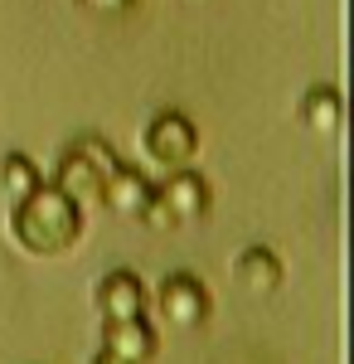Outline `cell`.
I'll return each instance as SVG.
<instances>
[{
  "instance_id": "cell-3",
  "label": "cell",
  "mask_w": 354,
  "mask_h": 364,
  "mask_svg": "<svg viewBox=\"0 0 354 364\" xmlns=\"http://www.w3.org/2000/svg\"><path fill=\"white\" fill-rule=\"evenodd\" d=\"M141 151H146V161L161 170H180L194 161V151H199V132H194V122L185 112H161L146 122V132H141Z\"/></svg>"
},
{
  "instance_id": "cell-1",
  "label": "cell",
  "mask_w": 354,
  "mask_h": 364,
  "mask_svg": "<svg viewBox=\"0 0 354 364\" xmlns=\"http://www.w3.org/2000/svg\"><path fill=\"white\" fill-rule=\"evenodd\" d=\"M87 228V209L58 190L54 180L34 185L20 204H10V238L29 252V257H63Z\"/></svg>"
},
{
  "instance_id": "cell-7",
  "label": "cell",
  "mask_w": 354,
  "mask_h": 364,
  "mask_svg": "<svg viewBox=\"0 0 354 364\" xmlns=\"http://www.w3.org/2000/svg\"><path fill=\"white\" fill-rule=\"evenodd\" d=\"M102 350L122 355L132 364H146L156 355V326L146 316H132V321H102Z\"/></svg>"
},
{
  "instance_id": "cell-12",
  "label": "cell",
  "mask_w": 354,
  "mask_h": 364,
  "mask_svg": "<svg viewBox=\"0 0 354 364\" xmlns=\"http://www.w3.org/2000/svg\"><path fill=\"white\" fill-rule=\"evenodd\" d=\"M82 10H92V15H122V10H132L136 0H78Z\"/></svg>"
},
{
  "instance_id": "cell-4",
  "label": "cell",
  "mask_w": 354,
  "mask_h": 364,
  "mask_svg": "<svg viewBox=\"0 0 354 364\" xmlns=\"http://www.w3.org/2000/svg\"><path fill=\"white\" fill-rule=\"evenodd\" d=\"M156 311H161L165 326H175V331H194V326H204L209 321V287L194 277V272H170L161 282V291H156Z\"/></svg>"
},
{
  "instance_id": "cell-11",
  "label": "cell",
  "mask_w": 354,
  "mask_h": 364,
  "mask_svg": "<svg viewBox=\"0 0 354 364\" xmlns=\"http://www.w3.org/2000/svg\"><path fill=\"white\" fill-rule=\"evenodd\" d=\"M39 180H44V170L34 166L25 151H5L0 156V195H5V204H20Z\"/></svg>"
},
{
  "instance_id": "cell-6",
  "label": "cell",
  "mask_w": 354,
  "mask_h": 364,
  "mask_svg": "<svg viewBox=\"0 0 354 364\" xmlns=\"http://www.w3.org/2000/svg\"><path fill=\"white\" fill-rule=\"evenodd\" d=\"M146 306H151V291H146V282L136 272L112 267L107 277L97 282V311H102V321H132V316H146Z\"/></svg>"
},
{
  "instance_id": "cell-2",
  "label": "cell",
  "mask_w": 354,
  "mask_h": 364,
  "mask_svg": "<svg viewBox=\"0 0 354 364\" xmlns=\"http://www.w3.org/2000/svg\"><path fill=\"white\" fill-rule=\"evenodd\" d=\"M117 166H122V161H117V151H112L102 136H82L78 146H68V151L58 156L54 185L73 199V204L92 209V204L102 199V180H107Z\"/></svg>"
},
{
  "instance_id": "cell-9",
  "label": "cell",
  "mask_w": 354,
  "mask_h": 364,
  "mask_svg": "<svg viewBox=\"0 0 354 364\" xmlns=\"http://www.w3.org/2000/svg\"><path fill=\"white\" fill-rule=\"evenodd\" d=\"M233 277H238V287L252 291V296H272L277 287H281V277H286V267H281V257H277L272 248H247L243 257L233 262Z\"/></svg>"
},
{
  "instance_id": "cell-8",
  "label": "cell",
  "mask_w": 354,
  "mask_h": 364,
  "mask_svg": "<svg viewBox=\"0 0 354 364\" xmlns=\"http://www.w3.org/2000/svg\"><path fill=\"white\" fill-rule=\"evenodd\" d=\"M156 195V185L141 175V170H132V166H117L102 180V199L97 204H107L112 214H127V219H141V209H146V199Z\"/></svg>"
},
{
  "instance_id": "cell-10",
  "label": "cell",
  "mask_w": 354,
  "mask_h": 364,
  "mask_svg": "<svg viewBox=\"0 0 354 364\" xmlns=\"http://www.w3.org/2000/svg\"><path fill=\"white\" fill-rule=\"evenodd\" d=\"M345 122V102H340V87L330 83H316L306 97H301V127L311 136H335Z\"/></svg>"
},
{
  "instance_id": "cell-13",
  "label": "cell",
  "mask_w": 354,
  "mask_h": 364,
  "mask_svg": "<svg viewBox=\"0 0 354 364\" xmlns=\"http://www.w3.org/2000/svg\"><path fill=\"white\" fill-rule=\"evenodd\" d=\"M92 364H132V360H122V355H112V350H97V360Z\"/></svg>"
},
{
  "instance_id": "cell-5",
  "label": "cell",
  "mask_w": 354,
  "mask_h": 364,
  "mask_svg": "<svg viewBox=\"0 0 354 364\" xmlns=\"http://www.w3.org/2000/svg\"><path fill=\"white\" fill-rule=\"evenodd\" d=\"M156 199H161L180 224H185V219H204V214L214 209V190H209V180H204L199 170H190V166L170 170L161 185H156Z\"/></svg>"
}]
</instances>
